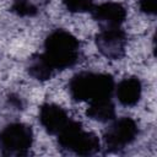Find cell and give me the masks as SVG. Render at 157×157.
I'll return each mask as SVG.
<instances>
[{"label": "cell", "mask_w": 157, "mask_h": 157, "mask_svg": "<svg viewBox=\"0 0 157 157\" xmlns=\"http://www.w3.org/2000/svg\"><path fill=\"white\" fill-rule=\"evenodd\" d=\"M121 101L125 103H132L134 101H136L137 96H139V83L136 81H129L125 82L121 87Z\"/></svg>", "instance_id": "cell-1"}]
</instances>
